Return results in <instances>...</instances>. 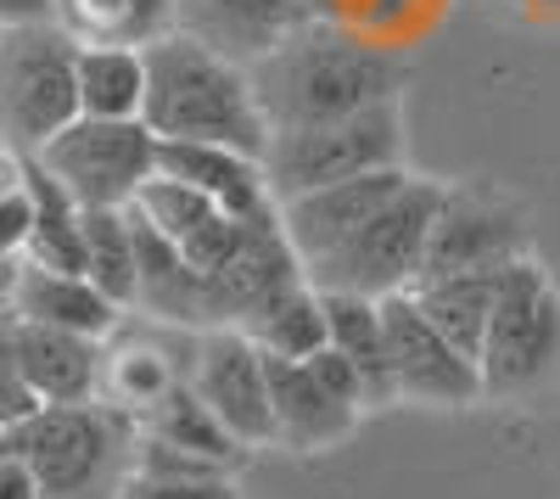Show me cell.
<instances>
[{"mask_svg":"<svg viewBox=\"0 0 560 499\" xmlns=\"http://www.w3.org/2000/svg\"><path fill=\"white\" fill-rule=\"evenodd\" d=\"M185 376L174 365V348L168 343H158V337H118V332L107 337V348H102V387H96V398L107 404V410L140 421Z\"/></svg>","mask_w":560,"mask_h":499,"instance_id":"cell-20","label":"cell"},{"mask_svg":"<svg viewBox=\"0 0 560 499\" xmlns=\"http://www.w3.org/2000/svg\"><path fill=\"white\" fill-rule=\"evenodd\" d=\"M135 219V309L129 314H147L158 326H179V332H208L213 326V309H208V276L185 258L168 236H158L147 219Z\"/></svg>","mask_w":560,"mask_h":499,"instance_id":"cell-16","label":"cell"},{"mask_svg":"<svg viewBox=\"0 0 560 499\" xmlns=\"http://www.w3.org/2000/svg\"><path fill=\"white\" fill-rule=\"evenodd\" d=\"M269 359H308L331 343V321H325V298L314 281H298L292 292H280L269 309H258L242 326Z\"/></svg>","mask_w":560,"mask_h":499,"instance_id":"cell-28","label":"cell"},{"mask_svg":"<svg viewBox=\"0 0 560 499\" xmlns=\"http://www.w3.org/2000/svg\"><path fill=\"white\" fill-rule=\"evenodd\" d=\"M555 365H560V292L549 281V269H538L533 258H516L499 281L488 343H482V359H477L482 393L488 398L527 393Z\"/></svg>","mask_w":560,"mask_h":499,"instance_id":"cell-8","label":"cell"},{"mask_svg":"<svg viewBox=\"0 0 560 499\" xmlns=\"http://www.w3.org/2000/svg\"><path fill=\"white\" fill-rule=\"evenodd\" d=\"M79 118V39L57 18L12 23L0 39V141L34 158Z\"/></svg>","mask_w":560,"mask_h":499,"instance_id":"cell-4","label":"cell"},{"mask_svg":"<svg viewBox=\"0 0 560 499\" xmlns=\"http://www.w3.org/2000/svg\"><path fill=\"white\" fill-rule=\"evenodd\" d=\"M140 219L152 224L158 236H168L179 253H191L219 219H230L213 197H202L197 186H185V179H174V174H152L147 186L135 192V202H129Z\"/></svg>","mask_w":560,"mask_h":499,"instance_id":"cell-29","label":"cell"},{"mask_svg":"<svg viewBox=\"0 0 560 499\" xmlns=\"http://www.w3.org/2000/svg\"><path fill=\"white\" fill-rule=\"evenodd\" d=\"M202 393V404L230 427L247 455L275 449V410H269V365L264 348L242 326H208L191 332V371H185Z\"/></svg>","mask_w":560,"mask_h":499,"instance_id":"cell-9","label":"cell"},{"mask_svg":"<svg viewBox=\"0 0 560 499\" xmlns=\"http://www.w3.org/2000/svg\"><path fill=\"white\" fill-rule=\"evenodd\" d=\"M18 186H23V158H18L7 141H0V197L18 192Z\"/></svg>","mask_w":560,"mask_h":499,"instance_id":"cell-34","label":"cell"},{"mask_svg":"<svg viewBox=\"0 0 560 499\" xmlns=\"http://www.w3.org/2000/svg\"><path fill=\"white\" fill-rule=\"evenodd\" d=\"M158 135L147 118H73L51 135L34 163L57 179L79 208H129L135 192L158 174Z\"/></svg>","mask_w":560,"mask_h":499,"instance_id":"cell-7","label":"cell"},{"mask_svg":"<svg viewBox=\"0 0 560 499\" xmlns=\"http://www.w3.org/2000/svg\"><path fill=\"white\" fill-rule=\"evenodd\" d=\"M0 449L18 455L39 499H113L135 461V421L90 404H34L28 416L0 427Z\"/></svg>","mask_w":560,"mask_h":499,"instance_id":"cell-3","label":"cell"},{"mask_svg":"<svg viewBox=\"0 0 560 499\" xmlns=\"http://www.w3.org/2000/svg\"><path fill=\"white\" fill-rule=\"evenodd\" d=\"M443 197H448V186H438L427 174H409L404 192L364 231H353L337 253L308 264V281L319 292H359V298L409 292L420 281V264H427V242H432Z\"/></svg>","mask_w":560,"mask_h":499,"instance_id":"cell-6","label":"cell"},{"mask_svg":"<svg viewBox=\"0 0 560 499\" xmlns=\"http://www.w3.org/2000/svg\"><path fill=\"white\" fill-rule=\"evenodd\" d=\"M23 186H28V208H34L23 258L45 264V269H79L84 276V208L34 158H23Z\"/></svg>","mask_w":560,"mask_h":499,"instance_id":"cell-26","label":"cell"},{"mask_svg":"<svg viewBox=\"0 0 560 499\" xmlns=\"http://www.w3.org/2000/svg\"><path fill=\"white\" fill-rule=\"evenodd\" d=\"M247 73L269 129H303V124L364 113L376 102H404V84H409V62L393 57L387 45H370L337 23H314V18L298 23Z\"/></svg>","mask_w":560,"mask_h":499,"instance_id":"cell-1","label":"cell"},{"mask_svg":"<svg viewBox=\"0 0 560 499\" xmlns=\"http://www.w3.org/2000/svg\"><path fill=\"white\" fill-rule=\"evenodd\" d=\"M113 499H242V488H236V472L135 432V461Z\"/></svg>","mask_w":560,"mask_h":499,"instance_id":"cell-22","label":"cell"},{"mask_svg":"<svg viewBox=\"0 0 560 499\" xmlns=\"http://www.w3.org/2000/svg\"><path fill=\"white\" fill-rule=\"evenodd\" d=\"M28 224H34L28 186H18V192H7V197H0V258L23 264V253H28Z\"/></svg>","mask_w":560,"mask_h":499,"instance_id":"cell-31","label":"cell"},{"mask_svg":"<svg viewBox=\"0 0 560 499\" xmlns=\"http://www.w3.org/2000/svg\"><path fill=\"white\" fill-rule=\"evenodd\" d=\"M84 276L118 309H135V219L129 208H84Z\"/></svg>","mask_w":560,"mask_h":499,"instance_id":"cell-30","label":"cell"},{"mask_svg":"<svg viewBox=\"0 0 560 499\" xmlns=\"http://www.w3.org/2000/svg\"><path fill=\"white\" fill-rule=\"evenodd\" d=\"M298 281H308V269L298 258V247L280 231V208L247 219L242 247L230 253L224 269L208 276V309L213 326H247L258 309H269L280 292H292Z\"/></svg>","mask_w":560,"mask_h":499,"instance_id":"cell-12","label":"cell"},{"mask_svg":"<svg viewBox=\"0 0 560 499\" xmlns=\"http://www.w3.org/2000/svg\"><path fill=\"white\" fill-rule=\"evenodd\" d=\"M298 23H308V0H174V28L213 45L230 62H258Z\"/></svg>","mask_w":560,"mask_h":499,"instance_id":"cell-15","label":"cell"},{"mask_svg":"<svg viewBox=\"0 0 560 499\" xmlns=\"http://www.w3.org/2000/svg\"><path fill=\"white\" fill-rule=\"evenodd\" d=\"M370 169H404L398 102H376L364 113L303 124V129H269V147H264V174H269L275 202H292L303 192L337 186V179H353Z\"/></svg>","mask_w":560,"mask_h":499,"instance_id":"cell-5","label":"cell"},{"mask_svg":"<svg viewBox=\"0 0 560 499\" xmlns=\"http://www.w3.org/2000/svg\"><path fill=\"white\" fill-rule=\"evenodd\" d=\"M0 499H39L34 472H28L18 455H7V449H0Z\"/></svg>","mask_w":560,"mask_h":499,"instance_id":"cell-32","label":"cell"},{"mask_svg":"<svg viewBox=\"0 0 560 499\" xmlns=\"http://www.w3.org/2000/svg\"><path fill=\"white\" fill-rule=\"evenodd\" d=\"M269 410H275V443L292 455H325L359 432V404L337 398L314 376L308 359H269Z\"/></svg>","mask_w":560,"mask_h":499,"instance_id":"cell-14","label":"cell"},{"mask_svg":"<svg viewBox=\"0 0 560 499\" xmlns=\"http://www.w3.org/2000/svg\"><path fill=\"white\" fill-rule=\"evenodd\" d=\"M158 174H174L185 186H197L213 197L230 219H258L275 213L280 202L269 197V174L264 158L236 152V147H213V141H163L158 147Z\"/></svg>","mask_w":560,"mask_h":499,"instance_id":"cell-18","label":"cell"},{"mask_svg":"<svg viewBox=\"0 0 560 499\" xmlns=\"http://www.w3.org/2000/svg\"><path fill=\"white\" fill-rule=\"evenodd\" d=\"M319 298H325V321H331V348L348 359V365L359 371V382H364V404H370V410L398 404L382 298H359V292H319Z\"/></svg>","mask_w":560,"mask_h":499,"instance_id":"cell-21","label":"cell"},{"mask_svg":"<svg viewBox=\"0 0 560 499\" xmlns=\"http://www.w3.org/2000/svg\"><path fill=\"white\" fill-rule=\"evenodd\" d=\"M18 321H39V326H62V332H84V337H113L124 326V314L96 281L79 276V269H45V264H28L18 269V287H12V303H7Z\"/></svg>","mask_w":560,"mask_h":499,"instance_id":"cell-19","label":"cell"},{"mask_svg":"<svg viewBox=\"0 0 560 499\" xmlns=\"http://www.w3.org/2000/svg\"><path fill=\"white\" fill-rule=\"evenodd\" d=\"M18 269H23V264H12V258H0V309L12 303V287H18Z\"/></svg>","mask_w":560,"mask_h":499,"instance_id":"cell-35","label":"cell"},{"mask_svg":"<svg viewBox=\"0 0 560 499\" xmlns=\"http://www.w3.org/2000/svg\"><path fill=\"white\" fill-rule=\"evenodd\" d=\"M516 258H527L522 213L493 192L448 186L438 224H432V242H427V264H420V281L465 276V269H510Z\"/></svg>","mask_w":560,"mask_h":499,"instance_id":"cell-11","label":"cell"},{"mask_svg":"<svg viewBox=\"0 0 560 499\" xmlns=\"http://www.w3.org/2000/svg\"><path fill=\"white\" fill-rule=\"evenodd\" d=\"M140 118L158 141H213L253 158H264L269 147V118L258 107L247 62H230L179 28L147 45V107H140Z\"/></svg>","mask_w":560,"mask_h":499,"instance_id":"cell-2","label":"cell"},{"mask_svg":"<svg viewBox=\"0 0 560 499\" xmlns=\"http://www.w3.org/2000/svg\"><path fill=\"white\" fill-rule=\"evenodd\" d=\"M51 18L79 45H135L174 34V0H51Z\"/></svg>","mask_w":560,"mask_h":499,"instance_id":"cell-25","label":"cell"},{"mask_svg":"<svg viewBox=\"0 0 560 499\" xmlns=\"http://www.w3.org/2000/svg\"><path fill=\"white\" fill-rule=\"evenodd\" d=\"M404 179H409V169H370V174H353V179H337V186H319V192L280 202V231L298 247L303 269L319 264L325 253H337L353 231H364L404 192Z\"/></svg>","mask_w":560,"mask_h":499,"instance_id":"cell-13","label":"cell"},{"mask_svg":"<svg viewBox=\"0 0 560 499\" xmlns=\"http://www.w3.org/2000/svg\"><path fill=\"white\" fill-rule=\"evenodd\" d=\"M135 432L152 438V443H168V449H185V455H197V461H213L224 472H236L247 461V449L230 438V427L208 410L191 382H179L163 404H152V410L135 421Z\"/></svg>","mask_w":560,"mask_h":499,"instance_id":"cell-24","label":"cell"},{"mask_svg":"<svg viewBox=\"0 0 560 499\" xmlns=\"http://www.w3.org/2000/svg\"><path fill=\"white\" fill-rule=\"evenodd\" d=\"M51 18V0H0V23H34Z\"/></svg>","mask_w":560,"mask_h":499,"instance_id":"cell-33","label":"cell"},{"mask_svg":"<svg viewBox=\"0 0 560 499\" xmlns=\"http://www.w3.org/2000/svg\"><path fill=\"white\" fill-rule=\"evenodd\" d=\"M499 281L504 269H465V276H432V281H415L409 298L432 314V326L459 348L482 359L488 343V321H493V303H499Z\"/></svg>","mask_w":560,"mask_h":499,"instance_id":"cell-23","label":"cell"},{"mask_svg":"<svg viewBox=\"0 0 560 499\" xmlns=\"http://www.w3.org/2000/svg\"><path fill=\"white\" fill-rule=\"evenodd\" d=\"M382 321H387V359H393L398 404L415 398V404H438V410H465V404L488 398L477 359L459 353L409 292L382 298Z\"/></svg>","mask_w":560,"mask_h":499,"instance_id":"cell-10","label":"cell"},{"mask_svg":"<svg viewBox=\"0 0 560 499\" xmlns=\"http://www.w3.org/2000/svg\"><path fill=\"white\" fill-rule=\"evenodd\" d=\"M7 28H12V23H0V39H7Z\"/></svg>","mask_w":560,"mask_h":499,"instance_id":"cell-36","label":"cell"},{"mask_svg":"<svg viewBox=\"0 0 560 499\" xmlns=\"http://www.w3.org/2000/svg\"><path fill=\"white\" fill-rule=\"evenodd\" d=\"M18 321V314H12ZM102 337L18 321V371L34 404H90L102 387Z\"/></svg>","mask_w":560,"mask_h":499,"instance_id":"cell-17","label":"cell"},{"mask_svg":"<svg viewBox=\"0 0 560 499\" xmlns=\"http://www.w3.org/2000/svg\"><path fill=\"white\" fill-rule=\"evenodd\" d=\"M147 107V51L135 45H79V113L140 118Z\"/></svg>","mask_w":560,"mask_h":499,"instance_id":"cell-27","label":"cell"}]
</instances>
